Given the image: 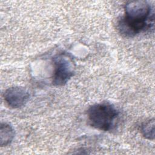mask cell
<instances>
[{
    "instance_id": "obj_1",
    "label": "cell",
    "mask_w": 155,
    "mask_h": 155,
    "mask_svg": "<svg viewBox=\"0 0 155 155\" xmlns=\"http://www.w3.org/2000/svg\"><path fill=\"white\" fill-rule=\"evenodd\" d=\"M124 11V16L118 22V28L122 35L132 37L153 27L154 12L148 1H128Z\"/></svg>"
},
{
    "instance_id": "obj_2",
    "label": "cell",
    "mask_w": 155,
    "mask_h": 155,
    "mask_svg": "<svg viewBox=\"0 0 155 155\" xmlns=\"http://www.w3.org/2000/svg\"><path fill=\"white\" fill-rule=\"evenodd\" d=\"M90 125L100 130L111 131L115 127L119 111L108 102H102L90 106L87 111Z\"/></svg>"
},
{
    "instance_id": "obj_3",
    "label": "cell",
    "mask_w": 155,
    "mask_h": 155,
    "mask_svg": "<svg viewBox=\"0 0 155 155\" xmlns=\"http://www.w3.org/2000/svg\"><path fill=\"white\" fill-rule=\"evenodd\" d=\"M54 70L53 84L63 86L73 76L75 64L73 58L67 53H60L53 59Z\"/></svg>"
},
{
    "instance_id": "obj_4",
    "label": "cell",
    "mask_w": 155,
    "mask_h": 155,
    "mask_svg": "<svg viewBox=\"0 0 155 155\" xmlns=\"http://www.w3.org/2000/svg\"><path fill=\"white\" fill-rule=\"evenodd\" d=\"M30 94L21 87H12L7 88L4 93V99L7 104L13 108L24 106L28 101Z\"/></svg>"
},
{
    "instance_id": "obj_5",
    "label": "cell",
    "mask_w": 155,
    "mask_h": 155,
    "mask_svg": "<svg viewBox=\"0 0 155 155\" xmlns=\"http://www.w3.org/2000/svg\"><path fill=\"white\" fill-rule=\"evenodd\" d=\"M15 136V131L11 125L7 123H1L0 130V144L1 147L11 143Z\"/></svg>"
},
{
    "instance_id": "obj_6",
    "label": "cell",
    "mask_w": 155,
    "mask_h": 155,
    "mask_svg": "<svg viewBox=\"0 0 155 155\" xmlns=\"http://www.w3.org/2000/svg\"><path fill=\"white\" fill-rule=\"evenodd\" d=\"M140 132L143 136L149 140L154 139V118L144 121L140 126Z\"/></svg>"
}]
</instances>
